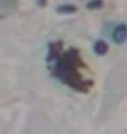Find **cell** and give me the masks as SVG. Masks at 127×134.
<instances>
[{
    "label": "cell",
    "mask_w": 127,
    "mask_h": 134,
    "mask_svg": "<svg viewBox=\"0 0 127 134\" xmlns=\"http://www.w3.org/2000/svg\"><path fill=\"white\" fill-rule=\"evenodd\" d=\"M93 49L96 52V55L99 56H104V55L108 52V44L104 41V40H97L93 45Z\"/></svg>",
    "instance_id": "cell-3"
},
{
    "label": "cell",
    "mask_w": 127,
    "mask_h": 134,
    "mask_svg": "<svg viewBox=\"0 0 127 134\" xmlns=\"http://www.w3.org/2000/svg\"><path fill=\"white\" fill-rule=\"evenodd\" d=\"M77 7L72 4H62V5H57L56 7V13L57 14H74L77 13Z\"/></svg>",
    "instance_id": "cell-4"
},
{
    "label": "cell",
    "mask_w": 127,
    "mask_h": 134,
    "mask_svg": "<svg viewBox=\"0 0 127 134\" xmlns=\"http://www.w3.org/2000/svg\"><path fill=\"white\" fill-rule=\"evenodd\" d=\"M111 38L116 42V44H123L127 41V25L126 23H118L113 27L112 33H111Z\"/></svg>",
    "instance_id": "cell-2"
},
{
    "label": "cell",
    "mask_w": 127,
    "mask_h": 134,
    "mask_svg": "<svg viewBox=\"0 0 127 134\" xmlns=\"http://www.w3.org/2000/svg\"><path fill=\"white\" fill-rule=\"evenodd\" d=\"M47 64L52 77L78 93H89L93 88V80L85 77L82 69L85 62L77 48L63 51L62 41H51L47 52Z\"/></svg>",
    "instance_id": "cell-1"
},
{
    "label": "cell",
    "mask_w": 127,
    "mask_h": 134,
    "mask_svg": "<svg viewBox=\"0 0 127 134\" xmlns=\"http://www.w3.org/2000/svg\"><path fill=\"white\" fill-rule=\"evenodd\" d=\"M37 3H38L40 7H45L47 3H48V0H37Z\"/></svg>",
    "instance_id": "cell-6"
},
{
    "label": "cell",
    "mask_w": 127,
    "mask_h": 134,
    "mask_svg": "<svg viewBox=\"0 0 127 134\" xmlns=\"http://www.w3.org/2000/svg\"><path fill=\"white\" fill-rule=\"evenodd\" d=\"M104 5V2L102 0H89L86 4V8L89 10H99Z\"/></svg>",
    "instance_id": "cell-5"
}]
</instances>
